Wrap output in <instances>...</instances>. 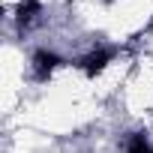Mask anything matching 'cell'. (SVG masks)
Returning a JSON list of instances; mask_svg holds the SVG:
<instances>
[{
    "label": "cell",
    "instance_id": "6da1fadb",
    "mask_svg": "<svg viewBox=\"0 0 153 153\" xmlns=\"http://www.w3.org/2000/svg\"><path fill=\"white\" fill-rule=\"evenodd\" d=\"M117 54H120V48L117 45H105V42H93V45H87L78 57H75V66H78L87 78H96V75H102L114 60H117Z\"/></svg>",
    "mask_w": 153,
    "mask_h": 153
},
{
    "label": "cell",
    "instance_id": "7a4b0ae2",
    "mask_svg": "<svg viewBox=\"0 0 153 153\" xmlns=\"http://www.w3.org/2000/svg\"><path fill=\"white\" fill-rule=\"evenodd\" d=\"M66 63V57L57 51V48H48V45H39L33 54H30V75H33V81L45 84L51 81V75Z\"/></svg>",
    "mask_w": 153,
    "mask_h": 153
}]
</instances>
